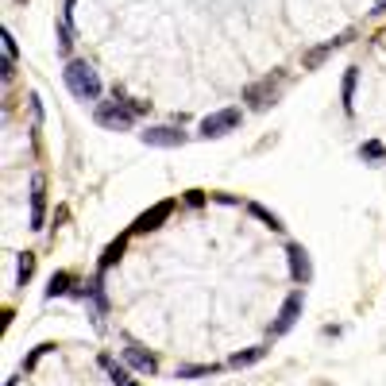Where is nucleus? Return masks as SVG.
<instances>
[{
    "mask_svg": "<svg viewBox=\"0 0 386 386\" xmlns=\"http://www.w3.org/2000/svg\"><path fill=\"white\" fill-rule=\"evenodd\" d=\"M62 77H66V89L77 101H96V96H101V77H96V70L89 66V62H81V58H74V62L62 70Z\"/></svg>",
    "mask_w": 386,
    "mask_h": 386,
    "instance_id": "1",
    "label": "nucleus"
},
{
    "mask_svg": "<svg viewBox=\"0 0 386 386\" xmlns=\"http://www.w3.org/2000/svg\"><path fill=\"white\" fill-rule=\"evenodd\" d=\"M96 124L108 128V132H128L135 124V112L124 101H105V105H96Z\"/></svg>",
    "mask_w": 386,
    "mask_h": 386,
    "instance_id": "2",
    "label": "nucleus"
},
{
    "mask_svg": "<svg viewBox=\"0 0 386 386\" xmlns=\"http://www.w3.org/2000/svg\"><path fill=\"white\" fill-rule=\"evenodd\" d=\"M240 128V108H221V112H212L201 120V135L205 139H221V135L236 132Z\"/></svg>",
    "mask_w": 386,
    "mask_h": 386,
    "instance_id": "3",
    "label": "nucleus"
},
{
    "mask_svg": "<svg viewBox=\"0 0 386 386\" xmlns=\"http://www.w3.org/2000/svg\"><path fill=\"white\" fill-rule=\"evenodd\" d=\"M301 309H305V294H301V290H294V294L286 298V305H282V313H278V321H274V328H270V336H286L290 328L298 325Z\"/></svg>",
    "mask_w": 386,
    "mask_h": 386,
    "instance_id": "4",
    "label": "nucleus"
},
{
    "mask_svg": "<svg viewBox=\"0 0 386 386\" xmlns=\"http://www.w3.org/2000/svg\"><path fill=\"white\" fill-rule=\"evenodd\" d=\"M170 212H174V201H159V205H151V209H147L143 216H139V221L132 224V236H143V232H154L159 224L166 221V216H170Z\"/></svg>",
    "mask_w": 386,
    "mask_h": 386,
    "instance_id": "5",
    "label": "nucleus"
},
{
    "mask_svg": "<svg viewBox=\"0 0 386 386\" xmlns=\"http://www.w3.org/2000/svg\"><path fill=\"white\" fill-rule=\"evenodd\" d=\"M43 209H47V178L31 174V228H43Z\"/></svg>",
    "mask_w": 386,
    "mask_h": 386,
    "instance_id": "6",
    "label": "nucleus"
},
{
    "mask_svg": "<svg viewBox=\"0 0 386 386\" xmlns=\"http://www.w3.org/2000/svg\"><path fill=\"white\" fill-rule=\"evenodd\" d=\"M139 139L147 147H182L185 132H178V128H147V132H139Z\"/></svg>",
    "mask_w": 386,
    "mask_h": 386,
    "instance_id": "7",
    "label": "nucleus"
},
{
    "mask_svg": "<svg viewBox=\"0 0 386 386\" xmlns=\"http://www.w3.org/2000/svg\"><path fill=\"white\" fill-rule=\"evenodd\" d=\"M290 274H294V282L298 286H305L309 278H313V267H309V255H305V247L301 243H290Z\"/></svg>",
    "mask_w": 386,
    "mask_h": 386,
    "instance_id": "8",
    "label": "nucleus"
},
{
    "mask_svg": "<svg viewBox=\"0 0 386 386\" xmlns=\"http://www.w3.org/2000/svg\"><path fill=\"white\" fill-rule=\"evenodd\" d=\"M124 363L135 367L139 375H154V371H159V359H154L151 352H143L139 344H128V347H124Z\"/></svg>",
    "mask_w": 386,
    "mask_h": 386,
    "instance_id": "9",
    "label": "nucleus"
},
{
    "mask_svg": "<svg viewBox=\"0 0 386 386\" xmlns=\"http://www.w3.org/2000/svg\"><path fill=\"white\" fill-rule=\"evenodd\" d=\"M274 93H278V85H270V77H263V81L247 85L243 101H251V108H267V105H274Z\"/></svg>",
    "mask_w": 386,
    "mask_h": 386,
    "instance_id": "10",
    "label": "nucleus"
},
{
    "mask_svg": "<svg viewBox=\"0 0 386 386\" xmlns=\"http://www.w3.org/2000/svg\"><path fill=\"white\" fill-rule=\"evenodd\" d=\"M74 47V0H66V8H62V23H58V50L70 54Z\"/></svg>",
    "mask_w": 386,
    "mask_h": 386,
    "instance_id": "11",
    "label": "nucleus"
},
{
    "mask_svg": "<svg viewBox=\"0 0 386 386\" xmlns=\"http://www.w3.org/2000/svg\"><path fill=\"white\" fill-rule=\"evenodd\" d=\"M263 356H267V347H247V352H236L228 363H232V367H251V363H259Z\"/></svg>",
    "mask_w": 386,
    "mask_h": 386,
    "instance_id": "12",
    "label": "nucleus"
},
{
    "mask_svg": "<svg viewBox=\"0 0 386 386\" xmlns=\"http://www.w3.org/2000/svg\"><path fill=\"white\" fill-rule=\"evenodd\" d=\"M247 212H251V216H255V221H263V224H267V228L282 232V221H278V216H274V212H270V209H263V205H255V201H251V205H247Z\"/></svg>",
    "mask_w": 386,
    "mask_h": 386,
    "instance_id": "13",
    "label": "nucleus"
},
{
    "mask_svg": "<svg viewBox=\"0 0 386 386\" xmlns=\"http://www.w3.org/2000/svg\"><path fill=\"white\" fill-rule=\"evenodd\" d=\"M340 43H344V39H332V43H325V47H317V50H309L305 54V66H321V62H325L328 54H332V50L340 47Z\"/></svg>",
    "mask_w": 386,
    "mask_h": 386,
    "instance_id": "14",
    "label": "nucleus"
},
{
    "mask_svg": "<svg viewBox=\"0 0 386 386\" xmlns=\"http://www.w3.org/2000/svg\"><path fill=\"white\" fill-rule=\"evenodd\" d=\"M101 367H105L108 375H112V383H116V386H124V383H128V371H124L120 363H116L112 356H101Z\"/></svg>",
    "mask_w": 386,
    "mask_h": 386,
    "instance_id": "15",
    "label": "nucleus"
},
{
    "mask_svg": "<svg viewBox=\"0 0 386 386\" xmlns=\"http://www.w3.org/2000/svg\"><path fill=\"white\" fill-rule=\"evenodd\" d=\"M120 255H124V240L108 243V247H105V255H101V270H108V267H112L116 259H120Z\"/></svg>",
    "mask_w": 386,
    "mask_h": 386,
    "instance_id": "16",
    "label": "nucleus"
},
{
    "mask_svg": "<svg viewBox=\"0 0 386 386\" xmlns=\"http://www.w3.org/2000/svg\"><path fill=\"white\" fill-rule=\"evenodd\" d=\"M70 282H74V278H70L66 270H62V274H54V278H50V286H47V298H58V294H66Z\"/></svg>",
    "mask_w": 386,
    "mask_h": 386,
    "instance_id": "17",
    "label": "nucleus"
},
{
    "mask_svg": "<svg viewBox=\"0 0 386 386\" xmlns=\"http://www.w3.org/2000/svg\"><path fill=\"white\" fill-rule=\"evenodd\" d=\"M31 270H35V255H28V251H23V255H19V270H16L19 286H23V282L31 278Z\"/></svg>",
    "mask_w": 386,
    "mask_h": 386,
    "instance_id": "18",
    "label": "nucleus"
},
{
    "mask_svg": "<svg viewBox=\"0 0 386 386\" xmlns=\"http://www.w3.org/2000/svg\"><path fill=\"white\" fill-rule=\"evenodd\" d=\"M352 96H356V70H347L344 74V108L352 112Z\"/></svg>",
    "mask_w": 386,
    "mask_h": 386,
    "instance_id": "19",
    "label": "nucleus"
},
{
    "mask_svg": "<svg viewBox=\"0 0 386 386\" xmlns=\"http://www.w3.org/2000/svg\"><path fill=\"white\" fill-rule=\"evenodd\" d=\"M216 367H178V378H201V375H212Z\"/></svg>",
    "mask_w": 386,
    "mask_h": 386,
    "instance_id": "20",
    "label": "nucleus"
},
{
    "mask_svg": "<svg viewBox=\"0 0 386 386\" xmlns=\"http://www.w3.org/2000/svg\"><path fill=\"white\" fill-rule=\"evenodd\" d=\"M4 62H16V39H12V31H4Z\"/></svg>",
    "mask_w": 386,
    "mask_h": 386,
    "instance_id": "21",
    "label": "nucleus"
},
{
    "mask_svg": "<svg viewBox=\"0 0 386 386\" xmlns=\"http://www.w3.org/2000/svg\"><path fill=\"white\" fill-rule=\"evenodd\" d=\"M363 154H367V159H383V147H378V143H363Z\"/></svg>",
    "mask_w": 386,
    "mask_h": 386,
    "instance_id": "22",
    "label": "nucleus"
}]
</instances>
